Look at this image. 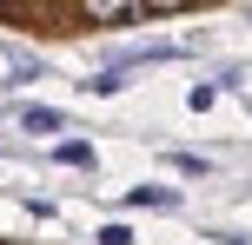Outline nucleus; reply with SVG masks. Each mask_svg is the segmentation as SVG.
<instances>
[{"instance_id": "obj_1", "label": "nucleus", "mask_w": 252, "mask_h": 245, "mask_svg": "<svg viewBox=\"0 0 252 245\" xmlns=\"http://www.w3.org/2000/svg\"><path fill=\"white\" fill-rule=\"evenodd\" d=\"M20 133H33V139H53V146H60L66 113H60V106H40V100H27V106H20Z\"/></svg>"}, {"instance_id": "obj_2", "label": "nucleus", "mask_w": 252, "mask_h": 245, "mask_svg": "<svg viewBox=\"0 0 252 245\" xmlns=\"http://www.w3.org/2000/svg\"><path fill=\"white\" fill-rule=\"evenodd\" d=\"M126 206H146V212H173V206H179V192H166V186H133V192H126Z\"/></svg>"}, {"instance_id": "obj_3", "label": "nucleus", "mask_w": 252, "mask_h": 245, "mask_svg": "<svg viewBox=\"0 0 252 245\" xmlns=\"http://www.w3.org/2000/svg\"><path fill=\"white\" fill-rule=\"evenodd\" d=\"M166 166L186 172V179H206V172H213V159H206V153H179V146H166Z\"/></svg>"}, {"instance_id": "obj_4", "label": "nucleus", "mask_w": 252, "mask_h": 245, "mask_svg": "<svg viewBox=\"0 0 252 245\" xmlns=\"http://www.w3.org/2000/svg\"><path fill=\"white\" fill-rule=\"evenodd\" d=\"M53 159H60V166H93V146H87V139H60Z\"/></svg>"}, {"instance_id": "obj_5", "label": "nucleus", "mask_w": 252, "mask_h": 245, "mask_svg": "<svg viewBox=\"0 0 252 245\" xmlns=\"http://www.w3.org/2000/svg\"><path fill=\"white\" fill-rule=\"evenodd\" d=\"M126 80H133V73H120V66H106V73H93V80H87V93H120Z\"/></svg>"}, {"instance_id": "obj_6", "label": "nucleus", "mask_w": 252, "mask_h": 245, "mask_svg": "<svg viewBox=\"0 0 252 245\" xmlns=\"http://www.w3.org/2000/svg\"><path fill=\"white\" fill-rule=\"evenodd\" d=\"M213 86H219V93H246V66H219Z\"/></svg>"}, {"instance_id": "obj_7", "label": "nucleus", "mask_w": 252, "mask_h": 245, "mask_svg": "<svg viewBox=\"0 0 252 245\" xmlns=\"http://www.w3.org/2000/svg\"><path fill=\"white\" fill-rule=\"evenodd\" d=\"M213 100H219V86H213V80H199V86L186 93V106H192V113H206V106H213Z\"/></svg>"}, {"instance_id": "obj_8", "label": "nucleus", "mask_w": 252, "mask_h": 245, "mask_svg": "<svg viewBox=\"0 0 252 245\" xmlns=\"http://www.w3.org/2000/svg\"><path fill=\"white\" fill-rule=\"evenodd\" d=\"M100 245H133V232L126 225H100Z\"/></svg>"}, {"instance_id": "obj_9", "label": "nucleus", "mask_w": 252, "mask_h": 245, "mask_svg": "<svg viewBox=\"0 0 252 245\" xmlns=\"http://www.w3.org/2000/svg\"><path fill=\"white\" fill-rule=\"evenodd\" d=\"M246 113H252V100H246Z\"/></svg>"}, {"instance_id": "obj_10", "label": "nucleus", "mask_w": 252, "mask_h": 245, "mask_svg": "<svg viewBox=\"0 0 252 245\" xmlns=\"http://www.w3.org/2000/svg\"><path fill=\"white\" fill-rule=\"evenodd\" d=\"M246 20H252V7H246Z\"/></svg>"}]
</instances>
